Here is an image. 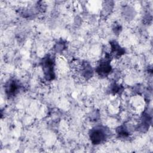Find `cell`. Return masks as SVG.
I'll return each instance as SVG.
<instances>
[{
	"label": "cell",
	"mask_w": 153,
	"mask_h": 153,
	"mask_svg": "<svg viewBox=\"0 0 153 153\" xmlns=\"http://www.w3.org/2000/svg\"><path fill=\"white\" fill-rule=\"evenodd\" d=\"M108 136V133L105 127L97 126L91 129L89 137L93 145H99L105 140Z\"/></svg>",
	"instance_id": "1"
},
{
	"label": "cell",
	"mask_w": 153,
	"mask_h": 153,
	"mask_svg": "<svg viewBox=\"0 0 153 153\" xmlns=\"http://www.w3.org/2000/svg\"><path fill=\"white\" fill-rule=\"evenodd\" d=\"M41 66L45 79L48 81L53 79L55 75L54 72V61L53 57L50 55L44 57L41 61Z\"/></svg>",
	"instance_id": "2"
},
{
	"label": "cell",
	"mask_w": 153,
	"mask_h": 153,
	"mask_svg": "<svg viewBox=\"0 0 153 153\" xmlns=\"http://www.w3.org/2000/svg\"><path fill=\"white\" fill-rule=\"evenodd\" d=\"M111 66L110 65V59L108 57H105L99 62L97 68L96 69V72L102 76H106L111 71Z\"/></svg>",
	"instance_id": "3"
},
{
	"label": "cell",
	"mask_w": 153,
	"mask_h": 153,
	"mask_svg": "<svg viewBox=\"0 0 153 153\" xmlns=\"http://www.w3.org/2000/svg\"><path fill=\"white\" fill-rule=\"evenodd\" d=\"M19 85L15 81H10L5 85V93L8 97L15 96L19 91Z\"/></svg>",
	"instance_id": "4"
},
{
	"label": "cell",
	"mask_w": 153,
	"mask_h": 153,
	"mask_svg": "<svg viewBox=\"0 0 153 153\" xmlns=\"http://www.w3.org/2000/svg\"><path fill=\"white\" fill-rule=\"evenodd\" d=\"M111 52L115 56H120L124 53V50L123 49L119 44L115 41H113L111 43Z\"/></svg>",
	"instance_id": "5"
}]
</instances>
